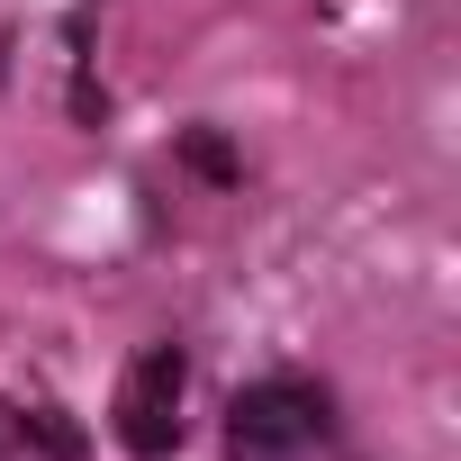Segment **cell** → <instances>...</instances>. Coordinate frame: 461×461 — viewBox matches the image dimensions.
I'll list each match as a JSON object with an SVG mask.
<instances>
[{
    "instance_id": "1",
    "label": "cell",
    "mask_w": 461,
    "mask_h": 461,
    "mask_svg": "<svg viewBox=\"0 0 461 461\" xmlns=\"http://www.w3.org/2000/svg\"><path fill=\"white\" fill-rule=\"evenodd\" d=\"M226 443H236V461H299V452H317L326 443V389H308V380H254V389H236Z\"/></svg>"
},
{
    "instance_id": "2",
    "label": "cell",
    "mask_w": 461,
    "mask_h": 461,
    "mask_svg": "<svg viewBox=\"0 0 461 461\" xmlns=\"http://www.w3.org/2000/svg\"><path fill=\"white\" fill-rule=\"evenodd\" d=\"M181 389H190L181 344H145L127 362V380H118V443L145 452V461H163L181 443Z\"/></svg>"
},
{
    "instance_id": "3",
    "label": "cell",
    "mask_w": 461,
    "mask_h": 461,
    "mask_svg": "<svg viewBox=\"0 0 461 461\" xmlns=\"http://www.w3.org/2000/svg\"><path fill=\"white\" fill-rule=\"evenodd\" d=\"M28 434H37V443H46L55 461H82V434H73V425H64L55 407H28V416H19V443H28Z\"/></svg>"
},
{
    "instance_id": "4",
    "label": "cell",
    "mask_w": 461,
    "mask_h": 461,
    "mask_svg": "<svg viewBox=\"0 0 461 461\" xmlns=\"http://www.w3.org/2000/svg\"><path fill=\"white\" fill-rule=\"evenodd\" d=\"M181 154H190V172H208V181H236V154H226L208 127H199V136H181Z\"/></svg>"
}]
</instances>
